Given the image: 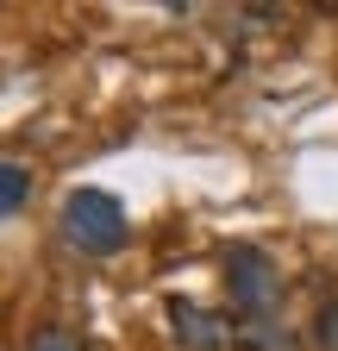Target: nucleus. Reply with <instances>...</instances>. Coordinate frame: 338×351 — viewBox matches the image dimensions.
<instances>
[{
	"instance_id": "f257e3e1",
	"label": "nucleus",
	"mask_w": 338,
	"mask_h": 351,
	"mask_svg": "<svg viewBox=\"0 0 338 351\" xmlns=\"http://www.w3.org/2000/svg\"><path fill=\"white\" fill-rule=\"evenodd\" d=\"M63 239L81 257H113V251H125V239H132V219H125V207L107 189H75L63 201Z\"/></svg>"
},
{
	"instance_id": "f03ea898",
	"label": "nucleus",
	"mask_w": 338,
	"mask_h": 351,
	"mask_svg": "<svg viewBox=\"0 0 338 351\" xmlns=\"http://www.w3.org/2000/svg\"><path fill=\"white\" fill-rule=\"evenodd\" d=\"M226 289H232V307L244 314V326H276L282 270L270 263V251H257V245H226Z\"/></svg>"
},
{
	"instance_id": "7ed1b4c3",
	"label": "nucleus",
	"mask_w": 338,
	"mask_h": 351,
	"mask_svg": "<svg viewBox=\"0 0 338 351\" xmlns=\"http://www.w3.org/2000/svg\"><path fill=\"white\" fill-rule=\"evenodd\" d=\"M169 332H176L182 351H226V339H232L213 314H200V307H188V301H169Z\"/></svg>"
},
{
	"instance_id": "20e7f679",
	"label": "nucleus",
	"mask_w": 338,
	"mask_h": 351,
	"mask_svg": "<svg viewBox=\"0 0 338 351\" xmlns=\"http://www.w3.org/2000/svg\"><path fill=\"white\" fill-rule=\"evenodd\" d=\"M25 201H31L25 163H0V213H7V219H19V213H25Z\"/></svg>"
},
{
	"instance_id": "39448f33",
	"label": "nucleus",
	"mask_w": 338,
	"mask_h": 351,
	"mask_svg": "<svg viewBox=\"0 0 338 351\" xmlns=\"http://www.w3.org/2000/svg\"><path fill=\"white\" fill-rule=\"evenodd\" d=\"M25 351H88V345H81L69 326H57V320H51V326H38V332H31V345H25Z\"/></svg>"
},
{
	"instance_id": "423d86ee",
	"label": "nucleus",
	"mask_w": 338,
	"mask_h": 351,
	"mask_svg": "<svg viewBox=\"0 0 338 351\" xmlns=\"http://www.w3.org/2000/svg\"><path fill=\"white\" fill-rule=\"evenodd\" d=\"M313 345H320V351H338V301H326V307H320V326H313Z\"/></svg>"
}]
</instances>
